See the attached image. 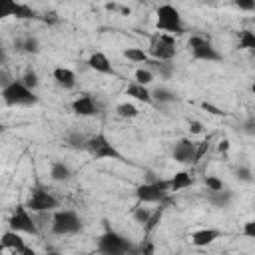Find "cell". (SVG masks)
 <instances>
[{
    "label": "cell",
    "mask_w": 255,
    "mask_h": 255,
    "mask_svg": "<svg viewBox=\"0 0 255 255\" xmlns=\"http://www.w3.org/2000/svg\"><path fill=\"white\" fill-rule=\"evenodd\" d=\"M0 16H16L20 20H30V18H38L36 12L26 6V4H16V2H6L0 10Z\"/></svg>",
    "instance_id": "4fadbf2b"
},
{
    "label": "cell",
    "mask_w": 255,
    "mask_h": 255,
    "mask_svg": "<svg viewBox=\"0 0 255 255\" xmlns=\"http://www.w3.org/2000/svg\"><path fill=\"white\" fill-rule=\"evenodd\" d=\"M239 48H241V50H251V52H255V32H251V30H241V34H239Z\"/></svg>",
    "instance_id": "4316f807"
},
{
    "label": "cell",
    "mask_w": 255,
    "mask_h": 255,
    "mask_svg": "<svg viewBox=\"0 0 255 255\" xmlns=\"http://www.w3.org/2000/svg\"><path fill=\"white\" fill-rule=\"evenodd\" d=\"M72 110H74L76 116H84V118L98 114V106H96V102L90 94H82L80 98H76L72 102Z\"/></svg>",
    "instance_id": "7c38bea8"
},
{
    "label": "cell",
    "mask_w": 255,
    "mask_h": 255,
    "mask_svg": "<svg viewBox=\"0 0 255 255\" xmlns=\"http://www.w3.org/2000/svg\"><path fill=\"white\" fill-rule=\"evenodd\" d=\"M149 56L153 60L171 62L175 58V36H169V34L153 36L151 44H149Z\"/></svg>",
    "instance_id": "ba28073f"
},
{
    "label": "cell",
    "mask_w": 255,
    "mask_h": 255,
    "mask_svg": "<svg viewBox=\"0 0 255 255\" xmlns=\"http://www.w3.org/2000/svg\"><path fill=\"white\" fill-rule=\"evenodd\" d=\"M193 183V175L187 173V171H177L171 179H169V187L171 191H179V189H185Z\"/></svg>",
    "instance_id": "7402d4cb"
},
{
    "label": "cell",
    "mask_w": 255,
    "mask_h": 255,
    "mask_svg": "<svg viewBox=\"0 0 255 255\" xmlns=\"http://www.w3.org/2000/svg\"><path fill=\"white\" fill-rule=\"evenodd\" d=\"M219 237H221L219 229H197V231L191 233V243L195 247H207V245H211Z\"/></svg>",
    "instance_id": "5bb4252c"
},
{
    "label": "cell",
    "mask_w": 255,
    "mask_h": 255,
    "mask_svg": "<svg viewBox=\"0 0 255 255\" xmlns=\"http://www.w3.org/2000/svg\"><path fill=\"white\" fill-rule=\"evenodd\" d=\"M106 8H108V10H120V6L114 4V2H112V4H106Z\"/></svg>",
    "instance_id": "f6af8a7d"
},
{
    "label": "cell",
    "mask_w": 255,
    "mask_h": 255,
    "mask_svg": "<svg viewBox=\"0 0 255 255\" xmlns=\"http://www.w3.org/2000/svg\"><path fill=\"white\" fill-rule=\"evenodd\" d=\"M201 108H203L205 112L213 114V116H225V112H223V110H219L217 106H213V104H209V102H203V104H201Z\"/></svg>",
    "instance_id": "74e56055"
},
{
    "label": "cell",
    "mask_w": 255,
    "mask_h": 255,
    "mask_svg": "<svg viewBox=\"0 0 255 255\" xmlns=\"http://www.w3.org/2000/svg\"><path fill=\"white\" fill-rule=\"evenodd\" d=\"M243 235L255 239V219H251V221H247V223L243 225Z\"/></svg>",
    "instance_id": "f35d334b"
},
{
    "label": "cell",
    "mask_w": 255,
    "mask_h": 255,
    "mask_svg": "<svg viewBox=\"0 0 255 255\" xmlns=\"http://www.w3.org/2000/svg\"><path fill=\"white\" fill-rule=\"evenodd\" d=\"M189 131H191V133H201V131H203V124L197 122V120L189 122Z\"/></svg>",
    "instance_id": "ab89813d"
},
{
    "label": "cell",
    "mask_w": 255,
    "mask_h": 255,
    "mask_svg": "<svg viewBox=\"0 0 255 255\" xmlns=\"http://www.w3.org/2000/svg\"><path fill=\"white\" fill-rule=\"evenodd\" d=\"M20 82L28 88V90H36L38 88V84H40V80H38V74H36V70H32V68H26V72L22 74V78H20Z\"/></svg>",
    "instance_id": "83f0119b"
},
{
    "label": "cell",
    "mask_w": 255,
    "mask_h": 255,
    "mask_svg": "<svg viewBox=\"0 0 255 255\" xmlns=\"http://www.w3.org/2000/svg\"><path fill=\"white\" fill-rule=\"evenodd\" d=\"M14 255H36V251L30 249V247H24L22 251H18V253H14Z\"/></svg>",
    "instance_id": "ee69618b"
},
{
    "label": "cell",
    "mask_w": 255,
    "mask_h": 255,
    "mask_svg": "<svg viewBox=\"0 0 255 255\" xmlns=\"http://www.w3.org/2000/svg\"><path fill=\"white\" fill-rule=\"evenodd\" d=\"M209 137L207 139H203V141H199V145H197V149H195V159H193V163H197L205 153H207V149H209Z\"/></svg>",
    "instance_id": "d590c367"
},
{
    "label": "cell",
    "mask_w": 255,
    "mask_h": 255,
    "mask_svg": "<svg viewBox=\"0 0 255 255\" xmlns=\"http://www.w3.org/2000/svg\"><path fill=\"white\" fill-rule=\"evenodd\" d=\"M243 131L249 133V135H255V122H253V120H247V122L243 124Z\"/></svg>",
    "instance_id": "60d3db41"
},
{
    "label": "cell",
    "mask_w": 255,
    "mask_h": 255,
    "mask_svg": "<svg viewBox=\"0 0 255 255\" xmlns=\"http://www.w3.org/2000/svg\"><path fill=\"white\" fill-rule=\"evenodd\" d=\"M124 58H128L133 64H145L149 60V54L143 52L141 48H128V50H124Z\"/></svg>",
    "instance_id": "484cf974"
},
{
    "label": "cell",
    "mask_w": 255,
    "mask_h": 255,
    "mask_svg": "<svg viewBox=\"0 0 255 255\" xmlns=\"http://www.w3.org/2000/svg\"><path fill=\"white\" fill-rule=\"evenodd\" d=\"M58 205H60V201L42 185H36L26 201V207L32 213H48V211H54Z\"/></svg>",
    "instance_id": "8992f818"
},
{
    "label": "cell",
    "mask_w": 255,
    "mask_h": 255,
    "mask_svg": "<svg viewBox=\"0 0 255 255\" xmlns=\"http://www.w3.org/2000/svg\"><path fill=\"white\" fill-rule=\"evenodd\" d=\"M98 251L100 255H141L139 245L112 229H106V233L98 239Z\"/></svg>",
    "instance_id": "6da1fadb"
},
{
    "label": "cell",
    "mask_w": 255,
    "mask_h": 255,
    "mask_svg": "<svg viewBox=\"0 0 255 255\" xmlns=\"http://www.w3.org/2000/svg\"><path fill=\"white\" fill-rule=\"evenodd\" d=\"M26 245H24V239L20 237V233H16V231H6L4 235H2V249H12L14 253H18V251H22Z\"/></svg>",
    "instance_id": "d6986e66"
},
{
    "label": "cell",
    "mask_w": 255,
    "mask_h": 255,
    "mask_svg": "<svg viewBox=\"0 0 255 255\" xmlns=\"http://www.w3.org/2000/svg\"><path fill=\"white\" fill-rule=\"evenodd\" d=\"M2 98L6 106H34L38 104V96L28 90L20 80H14L10 86L2 88Z\"/></svg>",
    "instance_id": "277c9868"
},
{
    "label": "cell",
    "mask_w": 255,
    "mask_h": 255,
    "mask_svg": "<svg viewBox=\"0 0 255 255\" xmlns=\"http://www.w3.org/2000/svg\"><path fill=\"white\" fill-rule=\"evenodd\" d=\"M116 112H118V116L120 118H135L139 112H137V108L133 106V104H129V102H124V104H118L116 106Z\"/></svg>",
    "instance_id": "f1b7e54d"
},
{
    "label": "cell",
    "mask_w": 255,
    "mask_h": 255,
    "mask_svg": "<svg viewBox=\"0 0 255 255\" xmlns=\"http://www.w3.org/2000/svg\"><path fill=\"white\" fill-rule=\"evenodd\" d=\"M155 28L161 30L163 34H169V36H181L185 32L183 28V22H181V16H179V10L171 4H161L157 6L155 10Z\"/></svg>",
    "instance_id": "7a4b0ae2"
},
{
    "label": "cell",
    "mask_w": 255,
    "mask_h": 255,
    "mask_svg": "<svg viewBox=\"0 0 255 255\" xmlns=\"http://www.w3.org/2000/svg\"><path fill=\"white\" fill-rule=\"evenodd\" d=\"M82 229V219L72 209L56 211L52 217V233L54 235H72Z\"/></svg>",
    "instance_id": "5b68a950"
},
{
    "label": "cell",
    "mask_w": 255,
    "mask_h": 255,
    "mask_svg": "<svg viewBox=\"0 0 255 255\" xmlns=\"http://www.w3.org/2000/svg\"><path fill=\"white\" fill-rule=\"evenodd\" d=\"M251 92H253V94H255V84H253V86H251Z\"/></svg>",
    "instance_id": "7dc6e473"
},
{
    "label": "cell",
    "mask_w": 255,
    "mask_h": 255,
    "mask_svg": "<svg viewBox=\"0 0 255 255\" xmlns=\"http://www.w3.org/2000/svg\"><path fill=\"white\" fill-rule=\"evenodd\" d=\"M88 66H90L92 70L100 72V74H116L114 68H112V64H110V60H108V56H106L104 52H94V54L88 58Z\"/></svg>",
    "instance_id": "9a60e30c"
},
{
    "label": "cell",
    "mask_w": 255,
    "mask_h": 255,
    "mask_svg": "<svg viewBox=\"0 0 255 255\" xmlns=\"http://www.w3.org/2000/svg\"><path fill=\"white\" fill-rule=\"evenodd\" d=\"M151 98H153V102H155L157 106H161V104H173V102L179 100L177 94L171 92V90H167V88H155V90L151 92Z\"/></svg>",
    "instance_id": "cb8c5ba5"
},
{
    "label": "cell",
    "mask_w": 255,
    "mask_h": 255,
    "mask_svg": "<svg viewBox=\"0 0 255 255\" xmlns=\"http://www.w3.org/2000/svg\"><path fill=\"white\" fill-rule=\"evenodd\" d=\"M229 139H221L219 143H217V149H219V153H227L229 151Z\"/></svg>",
    "instance_id": "b9f144b4"
},
{
    "label": "cell",
    "mask_w": 255,
    "mask_h": 255,
    "mask_svg": "<svg viewBox=\"0 0 255 255\" xmlns=\"http://www.w3.org/2000/svg\"><path fill=\"white\" fill-rule=\"evenodd\" d=\"M235 6L239 10H247V12H253L255 10V0H237Z\"/></svg>",
    "instance_id": "8d00e7d4"
},
{
    "label": "cell",
    "mask_w": 255,
    "mask_h": 255,
    "mask_svg": "<svg viewBox=\"0 0 255 255\" xmlns=\"http://www.w3.org/2000/svg\"><path fill=\"white\" fill-rule=\"evenodd\" d=\"M171 191L169 179H157L153 183H141L135 187L137 203H163Z\"/></svg>",
    "instance_id": "3957f363"
},
{
    "label": "cell",
    "mask_w": 255,
    "mask_h": 255,
    "mask_svg": "<svg viewBox=\"0 0 255 255\" xmlns=\"http://www.w3.org/2000/svg\"><path fill=\"white\" fill-rule=\"evenodd\" d=\"M133 219L137 221V223H141V225H145L147 221H149V217H151V209H147V207H141V203H137L135 207H133Z\"/></svg>",
    "instance_id": "f546056e"
},
{
    "label": "cell",
    "mask_w": 255,
    "mask_h": 255,
    "mask_svg": "<svg viewBox=\"0 0 255 255\" xmlns=\"http://www.w3.org/2000/svg\"><path fill=\"white\" fill-rule=\"evenodd\" d=\"M163 209H165V205H163V203H159V207H155V209L151 211L149 221L143 225V237H149V235L153 233V229L159 225V221H161V217H163Z\"/></svg>",
    "instance_id": "d4e9b609"
},
{
    "label": "cell",
    "mask_w": 255,
    "mask_h": 255,
    "mask_svg": "<svg viewBox=\"0 0 255 255\" xmlns=\"http://www.w3.org/2000/svg\"><path fill=\"white\" fill-rule=\"evenodd\" d=\"M44 22H48V24H56V22H58V16H56V12H46V16H44Z\"/></svg>",
    "instance_id": "7bdbcfd3"
},
{
    "label": "cell",
    "mask_w": 255,
    "mask_h": 255,
    "mask_svg": "<svg viewBox=\"0 0 255 255\" xmlns=\"http://www.w3.org/2000/svg\"><path fill=\"white\" fill-rule=\"evenodd\" d=\"M54 80H56V84L60 86V88H64V90H72L74 86H76V74L70 70V68H64V66H60V68H56L54 70Z\"/></svg>",
    "instance_id": "2e32d148"
},
{
    "label": "cell",
    "mask_w": 255,
    "mask_h": 255,
    "mask_svg": "<svg viewBox=\"0 0 255 255\" xmlns=\"http://www.w3.org/2000/svg\"><path fill=\"white\" fill-rule=\"evenodd\" d=\"M14 46H16V50L26 52V54H38L40 52V42L36 36H26L24 40H16Z\"/></svg>",
    "instance_id": "603a6c76"
},
{
    "label": "cell",
    "mask_w": 255,
    "mask_h": 255,
    "mask_svg": "<svg viewBox=\"0 0 255 255\" xmlns=\"http://www.w3.org/2000/svg\"><path fill=\"white\" fill-rule=\"evenodd\" d=\"M139 253L141 255H155V245L149 237H143V241L139 243Z\"/></svg>",
    "instance_id": "e575fe53"
},
{
    "label": "cell",
    "mask_w": 255,
    "mask_h": 255,
    "mask_svg": "<svg viewBox=\"0 0 255 255\" xmlns=\"http://www.w3.org/2000/svg\"><path fill=\"white\" fill-rule=\"evenodd\" d=\"M68 143L72 145V147H76V149H86V145H88V139L80 133V131H72L70 135H68Z\"/></svg>",
    "instance_id": "1f68e13d"
},
{
    "label": "cell",
    "mask_w": 255,
    "mask_h": 255,
    "mask_svg": "<svg viewBox=\"0 0 255 255\" xmlns=\"http://www.w3.org/2000/svg\"><path fill=\"white\" fill-rule=\"evenodd\" d=\"M145 68H147L149 72H153V74H159V76L165 78V80L173 76V64H171V62H161V60L149 58V60L145 62Z\"/></svg>",
    "instance_id": "e0dca14e"
},
{
    "label": "cell",
    "mask_w": 255,
    "mask_h": 255,
    "mask_svg": "<svg viewBox=\"0 0 255 255\" xmlns=\"http://www.w3.org/2000/svg\"><path fill=\"white\" fill-rule=\"evenodd\" d=\"M50 177L54 181H68L72 177V169L64 161H54L50 167Z\"/></svg>",
    "instance_id": "44dd1931"
},
{
    "label": "cell",
    "mask_w": 255,
    "mask_h": 255,
    "mask_svg": "<svg viewBox=\"0 0 255 255\" xmlns=\"http://www.w3.org/2000/svg\"><path fill=\"white\" fill-rule=\"evenodd\" d=\"M126 94H128V96H131V98H133V100H137V102H143V104H151V102H153L151 92H149L145 86H139V84H135V82L128 86Z\"/></svg>",
    "instance_id": "ffe728a7"
},
{
    "label": "cell",
    "mask_w": 255,
    "mask_h": 255,
    "mask_svg": "<svg viewBox=\"0 0 255 255\" xmlns=\"http://www.w3.org/2000/svg\"><path fill=\"white\" fill-rule=\"evenodd\" d=\"M153 82V72H149L147 68H137L135 70V84L139 86H147Z\"/></svg>",
    "instance_id": "4dcf8cb0"
},
{
    "label": "cell",
    "mask_w": 255,
    "mask_h": 255,
    "mask_svg": "<svg viewBox=\"0 0 255 255\" xmlns=\"http://www.w3.org/2000/svg\"><path fill=\"white\" fill-rule=\"evenodd\" d=\"M235 177H237L241 183H253V181H255V177H253V173H251V169H249L247 165H239V167L235 169Z\"/></svg>",
    "instance_id": "d6a6232c"
},
{
    "label": "cell",
    "mask_w": 255,
    "mask_h": 255,
    "mask_svg": "<svg viewBox=\"0 0 255 255\" xmlns=\"http://www.w3.org/2000/svg\"><path fill=\"white\" fill-rule=\"evenodd\" d=\"M207 201L213 207H229V203L233 201V191L229 189H221V191H209L207 193Z\"/></svg>",
    "instance_id": "ac0fdd59"
},
{
    "label": "cell",
    "mask_w": 255,
    "mask_h": 255,
    "mask_svg": "<svg viewBox=\"0 0 255 255\" xmlns=\"http://www.w3.org/2000/svg\"><path fill=\"white\" fill-rule=\"evenodd\" d=\"M195 149H197V145H195L189 137H181V139L175 141L171 155H173V159L179 161V163H193V159H195Z\"/></svg>",
    "instance_id": "8fae6325"
},
{
    "label": "cell",
    "mask_w": 255,
    "mask_h": 255,
    "mask_svg": "<svg viewBox=\"0 0 255 255\" xmlns=\"http://www.w3.org/2000/svg\"><path fill=\"white\" fill-rule=\"evenodd\" d=\"M203 181H205V185H207V191H221V189H225L223 181H221L219 177H215V175H207Z\"/></svg>",
    "instance_id": "836d02e7"
},
{
    "label": "cell",
    "mask_w": 255,
    "mask_h": 255,
    "mask_svg": "<svg viewBox=\"0 0 255 255\" xmlns=\"http://www.w3.org/2000/svg\"><path fill=\"white\" fill-rule=\"evenodd\" d=\"M86 151H88L94 159H106V157H110V159H120V161H124V155L108 141V137H106L104 133H96V135L88 137Z\"/></svg>",
    "instance_id": "52a82bcc"
},
{
    "label": "cell",
    "mask_w": 255,
    "mask_h": 255,
    "mask_svg": "<svg viewBox=\"0 0 255 255\" xmlns=\"http://www.w3.org/2000/svg\"><path fill=\"white\" fill-rule=\"evenodd\" d=\"M46 255H60L58 251H50V253H46Z\"/></svg>",
    "instance_id": "bcb514c9"
},
{
    "label": "cell",
    "mask_w": 255,
    "mask_h": 255,
    "mask_svg": "<svg viewBox=\"0 0 255 255\" xmlns=\"http://www.w3.org/2000/svg\"><path fill=\"white\" fill-rule=\"evenodd\" d=\"M8 227H10V231H16V233L38 235L36 221H34V217L30 215V211H28L26 205H18V207L14 209V213H12L10 219H8Z\"/></svg>",
    "instance_id": "9c48e42d"
},
{
    "label": "cell",
    "mask_w": 255,
    "mask_h": 255,
    "mask_svg": "<svg viewBox=\"0 0 255 255\" xmlns=\"http://www.w3.org/2000/svg\"><path fill=\"white\" fill-rule=\"evenodd\" d=\"M187 44H189L191 56H193L195 60H203V62H219V60H221V54L213 48V44H211L207 38L199 36V34L191 36Z\"/></svg>",
    "instance_id": "30bf717a"
}]
</instances>
